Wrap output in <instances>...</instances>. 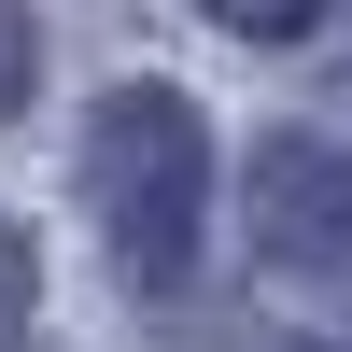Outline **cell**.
I'll list each match as a JSON object with an SVG mask.
<instances>
[{"label": "cell", "mask_w": 352, "mask_h": 352, "mask_svg": "<svg viewBox=\"0 0 352 352\" xmlns=\"http://www.w3.org/2000/svg\"><path fill=\"white\" fill-rule=\"evenodd\" d=\"M85 212H99L113 268L141 296L197 268V226H212V127H197L184 85H113L85 113Z\"/></svg>", "instance_id": "cell-1"}, {"label": "cell", "mask_w": 352, "mask_h": 352, "mask_svg": "<svg viewBox=\"0 0 352 352\" xmlns=\"http://www.w3.org/2000/svg\"><path fill=\"white\" fill-rule=\"evenodd\" d=\"M240 226H254V254H268V268H352V155H338V141H310V127L254 141V169H240Z\"/></svg>", "instance_id": "cell-2"}, {"label": "cell", "mask_w": 352, "mask_h": 352, "mask_svg": "<svg viewBox=\"0 0 352 352\" xmlns=\"http://www.w3.org/2000/svg\"><path fill=\"white\" fill-rule=\"evenodd\" d=\"M28 310H43V254H28V226L0 212V338H14Z\"/></svg>", "instance_id": "cell-3"}, {"label": "cell", "mask_w": 352, "mask_h": 352, "mask_svg": "<svg viewBox=\"0 0 352 352\" xmlns=\"http://www.w3.org/2000/svg\"><path fill=\"white\" fill-rule=\"evenodd\" d=\"M28 85H43V28H28V14H0V127L28 113Z\"/></svg>", "instance_id": "cell-4"}, {"label": "cell", "mask_w": 352, "mask_h": 352, "mask_svg": "<svg viewBox=\"0 0 352 352\" xmlns=\"http://www.w3.org/2000/svg\"><path fill=\"white\" fill-rule=\"evenodd\" d=\"M282 352H352V324H310V338H282Z\"/></svg>", "instance_id": "cell-5"}]
</instances>
